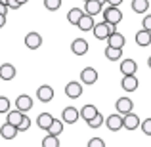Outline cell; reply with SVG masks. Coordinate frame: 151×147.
I'll use <instances>...</instances> for the list:
<instances>
[{
  "mask_svg": "<svg viewBox=\"0 0 151 147\" xmlns=\"http://www.w3.org/2000/svg\"><path fill=\"white\" fill-rule=\"evenodd\" d=\"M107 4H109V6H121L122 0H107Z\"/></svg>",
  "mask_w": 151,
  "mask_h": 147,
  "instance_id": "cell-38",
  "label": "cell"
},
{
  "mask_svg": "<svg viewBox=\"0 0 151 147\" xmlns=\"http://www.w3.org/2000/svg\"><path fill=\"white\" fill-rule=\"evenodd\" d=\"M19 128L15 124H12V122L6 120V124H2V128H0V136L4 138V140H14L15 136H17Z\"/></svg>",
  "mask_w": 151,
  "mask_h": 147,
  "instance_id": "cell-10",
  "label": "cell"
},
{
  "mask_svg": "<svg viewBox=\"0 0 151 147\" xmlns=\"http://www.w3.org/2000/svg\"><path fill=\"white\" fill-rule=\"evenodd\" d=\"M142 29L151 31V15H145V17L142 19Z\"/></svg>",
  "mask_w": 151,
  "mask_h": 147,
  "instance_id": "cell-35",
  "label": "cell"
},
{
  "mask_svg": "<svg viewBox=\"0 0 151 147\" xmlns=\"http://www.w3.org/2000/svg\"><path fill=\"white\" fill-rule=\"evenodd\" d=\"M136 44L138 46H149L151 44V31L142 29L136 33Z\"/></svg>",
  "mask_w": 151,
  "mask_h": 147,
  "instance_id": "cell-18",
  "label": "cell"
},
{
  "mask_svg": "<svg viewBox=\"0 0 151 147\" xmlns=\"http://www.w3.org/2000/svg\"><path fill=\"white\" fill-rule=\"evenodd\" d=\"M117 25H111V23H107V21H101V23H96L94 25V37L98 38V40H107V37H109L113 31H117L115 29Z\"/></svg>",
  "mask_w": 151,
  "mask_h": 147,
  "instance_id": "cell-1",
  "label": "cell"
},
{
  "mask_svg": "<svg viewBox=\"0 0 151 147\" xmlns=\"http://www.w3.org/2000/svg\"><path fill=\"white\" fill-rule=\"evenodd\" d=\"M81 80H82V84H88V86L96 84L98 82V71L94 67H84L81 71Z\"/></svg>",
  "mask_w": 151,
  "mask_h": 147,
  "instance_id": "cell-4",
  "label": "cell"
},
{
  "mask_svg": "<svg viewBox=\"0 0 151 147\" xmlns=\"http://www.w3.org/2000/svg\"><path fill=\"white\" fill-rule=\"evenodd\" d=\"M84 14H86V11L78 10V8H73V10H69V14H67V21H69L71 25L77 27V25H78V21H81V17H82Z\"/></svg>",
  "mask_w": 151,
  "mask_h": 147,
  "instance_id": "cell-22",
  "label": "cell"
},
{
  "mask_svg": "<svg viewBox=\"0 0 151 147\" xmlns=\"http://www.w3.org/2000/svg\"><path fill=\"white\" fill-rule=\"evenodd\" d=\"M105 57L109 61H119L122 57V48H113V46H107L105 48Z\"/></svg>",
  "mask_w": 151,
  "mask_h": 147,
  "instance_id": "cell-23",
  "label": "cell"
},
{
  "mask_svg": "<svg viewBox=\"0 0 151 147\" xmlns=\"http://www.w3.org/2000/svg\"><path fill=\"white\" fill-rule=\"evenodd\" d=\"M23 111H19L17 107H15V111H10L8 113V122H12V124H15V126H19L21 124V120H23Z\"/></svg>",
  "mask_w": 151,
  "mask_h": 147,
  "instance_id": "cell-25",
  "label": "cell"
},
{
  "mask_svg": "<svg viewBox=\"0 0 151 147\" xmlns=\"http://www.w3.org/2000/svg\"><path fill=\"white\" fill-rule=\"evenodd\" d=\"M15 107H17L19 111H31L33 109V98L27 96V94H21V96H17V99H15Z\"/></svg>",
  "mask_w": 151,
  "mask_h": 147,
  "instance_id": "cell-11",
  "label": "cell"
},
{
  "mask_svg": "<svg viewBox=\"0 0 151 147\" xmlns=\"http://www.w3.org/2000/svg\"><path fill=\"white\" fill-rule=\"evenodd\" d=\"M100 2H101V4H107V0H100Z\"/></svg>",
  "mask_w": 151,
  "mask_h": 147,
  "instance_id": "cell-42",
  "label": "cell"
},
{
  "mask_svg": "<svg viewBox=\"0 0 151 147\" xmlns=\"http://www.w3.org/2000/svg\"><path fill=\"white\" fill-rule=\"evenodd\" d=\"M103 122H105V118H103V115H101V113H98L96 117H94V118H90V120L86 122V124H88L90 128H100V126L103 124Z\"/></svg>",
  "mask_w": 151,
  "mask_h": 147,
  "instance_id": "cell-29",
  "label": "cell"
},
{
  "mask_svg": "<svg viewBox=\"0 0 151 147\" xmlns=\"http://www.w3.org/2000/svg\"><path fill=\"white\" fill-rule=\"evenodd\" d=\"M61 6V0H44V8L48 11H58Z\"/></svg>",
  "mask_w": 151,
  "mask_h": 147,
  "instance_id": "cell-30",
  "label": "cell"
},
{
  "mask_svg": "<svg viewBox=\"0 0 151 147\" xmlns=\"http://www.w3.org/2000/svg\"><path fill=\"white\" fill-rule=\"evenodd\" d=\"M147 65H149V69H151V55H149V59H147Z\"/></svg>",
  "mask_w": 151,
  "mask_h": 147,
  "instance_id": "cell-41",
  "label": "cell"
},
{
  "mask_svg": "<svg viewBox=\"0 0 151 147\" xmlns=\"http://www.w3.org/2000/svg\"><path fill=\"white\" fill-rule=\"evenodd\" d=\"M42 147H59L58 136H54V134H48V136L42 140Z\"/></svg>",
  "mask_w": 151,
  "mask_h": 147,
  "instance_id": "cell-28",
  "label": "cell"
},
{
  "mask_svg": "<svg viewBox=\"0 0 151 147\" xmlns=\"http://www.w3.org/2000/svg\"><path fill=\"white\" fill-rule=\"evenodd\" d=\"M71 52H73L75 55H84L86 52H88V42H86L84 38H77V40H73V44H71Z\"/></svg>",
  "mask_w": 151,
  "mask_h": 147,
  "instance_id": "cell-14",
  "label": "cell"
},
{
  "mask_svg": "<svg viewBox=\"0 0 151 147\" xmlns=\"http://www.w3.org/2000/svg\"><path fill=\"white\" fill-rule=\"evenodd\" d=\"M37 96L42 103H48V101L54 99V88H52V86H40V88L37 90Z\"/></svg>",
  "mask_w": 151,
  "mask_h": 147,
  "instance_id": "cell-16",
  "label": "cell"
},
{
  "mask_svg": "<svg viewBox=\"0 0 151 147\" xmlns=\"http://www.w3.org/2000/svg\"><path fill=\"white\" fill-rule=\"evenodd\" d=\"M138 126H140V118H138L136 113L130 111L128 115H124V128L126 130H136Z\"/></svg>",
  "mask_w": 151,
  "mask_h": 147,
  "instance_id": "cell-19",
  "label": "cell"
},
{
  "mask_svg": "<svg viewBox=\"0 0 151 147\" xmlns=\"http://www.w3.org/2000/svg\"><path fill=\"white\" fill-rule=\"evenodd\" d=\"M138 71V65L134 59H124V61H121V73L122 75H136Z\"/></svg>",
  "mask_w": 151,
  "mask_h": 147,
  "instance_id": "cell-20",
  "label": "cell"
},
{
  "mask_svg": "<svg viewBox=\"0 0 151 147\" xmlns=\"http://www.w3.org/2000/svg\"><path fill=\"white\" fill-rule=\"evenodd\" d=\"M6 25V14H0V29Z\"/></svg>",
  "mask_w": 151,
  "mask_h": 147,
  "instance_id": "cell-39",
  "label": "cell"
},
{
  "mask_svg": "<svg viewBox=\"0 0 151 147\" xmlns=\"http://www.w3.org/2000/svg\"><path fill=\"white\" fill-rule=\"evenodd\" d=\"M105 124L111 132H117V130H121L122 126H124V115H121V113L109 115V117L105 118Z\"/></svg>",
  "mask_w": 151,
  "mask_h": 147,
  "instance_id": "cell-3",
  "label": "cell"
},
{
  "mask_svg": "<svg viewBox=\"0 0 151 147\" xmlns=\"http://www.w3.org/2000/svg\"><path fill=\"white\" fill-rule=\"evenodd\" d=\"M8 6H10V10H17V8H21V4L17 0H8Z\"/></svg>",
  "mask_w": 151,
  "mask_h": 147,
  "instance_id": "cell-36",
  "label": "cell"
},
{
  "mask_svg": "<svg viewBox=\"0 0 151 147\" xmlns=\"http://www.w3.org/2000/svg\"><path fill=\"white\" fill-rule=\"evenodd\" d=\"M52 122H54V117H52L50 113H40L38 118H37V126L42 128V130H48L52 126Z\"/></svg>",
  "mask_w": 151,
  "mask_h": 147,
  "instance_id": "cell-21",
  "label": "cell"
},
{
  "mask_svg": "<svg viewBox=\"0 0 151 147\" xmlns=\"http://www.w3.org/2000/svg\"><path fill=\"white\" fill-rule=\"evenodd\" d=\"M142 132H144L145 136H151V118H145V120L142 122Z\"/></svg>",
  "mask_w": 151,
  "mask_h": 147,
  "instance_id": "cell-33",
  "label": "cell"
},
{
  "mask_svg": "<svg viewBox=\"0 0 151 147\" xmlns=\"http://www.w3.org/2000/svg\"><path fill=\"white\" fill-rule=\"evenodd\" d=\"M65 94H67V98H71V99H78V98L82 96V84H81V82H77V80L67 82Z\"/></svg>",
  "mask_w": 151,
  "mask_h": 147,
  "instance_id": "cell-7",
  "label": "cell"
},
{
  "mask_svg": "<svg viewBox=\"0 0 151 147\" xmlns=\"http://www.w3.org/2000/svg\"><path fill=\"white\" fill-rule=\"evenodd\" d=\"M61 132H63V118H61V120H58V118H54V122H52V126L48 128V134H54V136H59Z\"/></svg>",
  "mask_w": 151,
  "mask_h": 147,
  "instance_id": "cell-27",
  "label": "cell"
},
{
  "mask_svg": "<svg viewBox=\"0 0 151 147\" xmlns=\"http://www.w3.org/2000/svg\"><path fill=\"white\" fill-rule=\"evenodd\" d=\"M82 2H88V0H82Z\"/></svg>",
  "mask_w": 151,
  "mask_h": 147,
  "instance_id": "cell-43",
  "label": "cell"
},
{
  "mask_svg": "<svg viewBox=\"0 0 151 147\" xmlns=\"http://www.w3.org/2000/svg\"><path fill=\"white\" fill-rule=\"evenodd\" d=\"M138 84L140 80L136 78V75H122V80H121V86L124 92H136L138 90Z\"/></svg>",
  "mask_w": 151,
  "mask_h": 147,
  "instance_id": "cell-5",
  "label": "cell"
},
{
  "mask_svg": "<svg viewBox=\"0 0 151 147\" xmlns=\"http://www.w3.org/2000/svg\"><path fill=\"white\" fill-rule=\"evenodd\" d=\"M115 109H117V113H121V115H128L130 111L134 109V103H132L130 98H121V99H117V103H115Z\"/></svg>",
  "mask_w": 151,
  "mask_h": 147,
  "instance_id": "cell-9",
  "label": "cell"
},
{
  "mask_svg": "<svg viewBox=\"0 0 151 147\" xmlns=\"http://www.w3.org/2000/svg\"><path fill=\"white\" fill-rule=\"evenodd\" d=\"M98 113H100V111L96 109V105H84V107L81 109V117L84 118L86 122H88L90 118H94V117H96Z\"/></svg>",
  "mask_w": 151,
  "mask_h": 147,
  "instance_id": "cell-24",
  "label": "cell"
},
{
  "mask_svg": "<svg viewBox=\"0 0 151 147\" xmlns=\"http://www.w3.org/2000/svg\"><path fill=\"white\" fill-rule=\"evenodd\" d=\"M126 44V38L122 33H119V31H113V33L107 37V46H113V48H124Z\"/></svg>",
  "mask_w": 151,
  "mask_h": 147,
  "instance_id": "cell-8",
  "label": "cell"
},
{
  "mask_svg": "<svg viewBox=\"0 0 151 147\" xmlns=\"http://www.w3.org/2000/svg\"><path fill=\"white\" fill-rule=\"evenodd\" d=\"M149 8V2L147 0H132V10L136 14H145Z\"/></svg>",
  "mask_w": 151,
  "mask_h": 147,
  "instance_id": "cell-26",
  "label": "cell"
},
{
  "mask_svg": "<svg viewBox=\"0 0 151 147\" xmlns=\"http://www.w3.org/2000/svg\"><path fill=\"white\" fill-rule=\"evenodd\" d=\"M84 11L90 15H98L100 11H103V4L100 0H88V2H84Z\"/></svg>",
  "mask_w": 151,
  "mask_h": 147,
  "instance_id": "cell-15",
  "label": "cell"
},
{
  "mask_svg": "<svg viewBox=\"0 0 151 147\" xmlns=\"http://www.w3.org/2000/svg\"><path fill=\"white\" fill-rule=\"evenodd\" d=\"M29 126H31V118L27 117V115H23V120H21V124L17 126V128H19V132H25V130H29Z\"/></svg>",
  "mask_w": 151,
  "mask_h": 147,
  "instance_id": "cell-32",
  "label": "cell"
},
{
  "mask_svg": "<svg viewBox=\"0 0 151 147\" xmlns=\"http://www.w3.org/2000/svg\"><path fill=\"white\" fill-rule=\"evenodd\" d=\"M40 44H42V37H40L38 33H35V31H33V33H29V34L25 37V46H27L29 50L40 48Z\"/></svg>",
  "mask_w": 151,
  "mask_h": 147,
  "instance_id": "cell-12",
  "label": "cell"
},
{
  "mask_svg": "<svg viewBox=\"0 0 151 147\" xmlns=\"http://www.w3.org/2000/svg\"><path fill=\"white\" fill-rule=\"evenodd\" d=\"M8 10H10V6L4 2H0V14H8Z\"/></svg>",
  "mask_w": 151,
  "mask_h": 147,
  "instance_id": "cell-37",
  "label": "cell"
},
{
  "mask_svg": "<svg viewBox=\"0 0 151 147\" xmlns=\"http://www.w3.org/2000/svg\"><path fill=\"white\" fill-rule=\"evenodd\" d=\"M15 73H17V71H15V67L12 65V63H2V65H0V78H2V80H14Z\"/></svg>",
  "mask_w": 151,
  "mask_h": 147,
  "instance_id": "cell-13",
  "label": "cell"
},
{
  "mask_svg": "<svg viewBox=\"0 0 151 147\" xmlns=\"http://www.w3.org/2000/svg\"><path fill=\"white\" fill-rule=\"evenodd\" d=\"M78 117H81V111L77 109V107H65V109L61 111V118L65 124H75V122L78 120Z\"/></svg>",
  "mask_w": 151,
  "mask_h": 147,
  "instance_id": "cell-6",
  "label": "cell"
},
{
  "mask_svg": "<svg viewBox=\"0 0 151 147\" xmlns=\"http://www.w3.org/2000/svg\"><path fill=\"white\" fill-rule=\"evenodd\" d=\"M4 113H6V115L10 113V99L0 96V115H4Z\"/></svg>",
  "mask_w": 151,
  "mask_h": 147,
  "instance_id": "cell-31",
  "label": "cell"
},
{
  "mask_svg": "<svg viewBox=\"0 0 151 147\" xmlns=\"http://www.w3.org/2000/svg\"><path fill=\"white\" fill-rule=\"evenodd\" d=\"M88 147H105V141H103L101 138H92V140L88 141Z\"/></svg>",
  "mask_w": 151,
  "mask_h": 147,
  "instance_id": "cell-34",
  "label": "cell"
},
{
  "mask_svg": "<svg viewBox=\"0 0 151 147\" xmlns=\"http://www.w3.org/2000/svg\"><path fill=\"white\" fill-rule=\"evenodd\" d=\"M17 2H19V4H21V6H23V4H27V0H17Z\"/></svg>",
  "mask_w": 151,
  "mask_h": 147,
  "instance_id": "cell-40",
  "label": "cell"
},
{
  "mask_svg": "<svg viewBox=\"0 0 151 147\" xmlns=\"http://www.w3.org/2000/svg\"><path fill=\"white\" fill-rule=\"evenodd\" d=\"M77 27L82 31V33H88V31H92V29H94V15L84 14V15L81 17V21H78Z\"/></svg>",
  "mask_w": 151,
  "mask_h": 147,
  "instance_id": "cell-17",
  "label": "cell"
},
{
  "mask_svg": "<svg viewBox=\"0 0 151 147\" xmlns=\"http://www.w3.org/2000/svg\"><path fill=\"white\" fill-rule=\"evenodd\" d=\"M103 21L111 23V25H119L122 21V14L119 10V6H109L107 4V8L103 10Z\"/></svg>",
  "mask_w": 151,
  "mask_h": 147,
  "instance_id": "cell-2",
  "label": "cell"
}]
</instances>
